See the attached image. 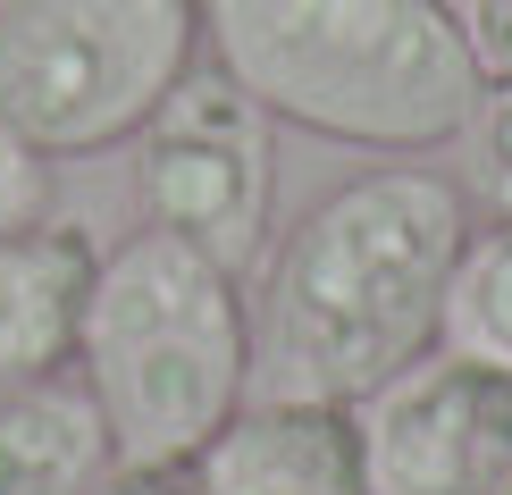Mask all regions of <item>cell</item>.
Returning a JSON list of instances; mask_svg holds the SVG:
<instances>
[{
  "mask_svg": "<svg viewBox=\"0 0 512 495\" xmlns=\"http://www.w3.org/2000/svg\"><path fill=\"white\" fill-rule=\"evenodd\" d=\"M471 126L487 152V202H496V219H512V84H487Z\"/></svg>",
  "mask_w": 512,
  "mask_h": 495,
  "instance_id": "7c38bea8",
  "label": "cell"
},
{
  "mask_svg": "<svg viewBox=\"0 0 512 495\" xmlns=\"http://www.w3.org/2000/svg\"><path fill=\"white\" fill-rule=\"evenodd\" d=\"M93 495H194V470L185 462H110V479Z\"/></svg>",
  "mask_w": 512,
  "mask_h": 495,
  "instance_id": "5bb4252c",
  "label": "cell"
},
{
  "mask_svg": "<svg viewBox=\"0 0 512 495\" xmlns=\"http://www.w3.org/2000/svg\"><path fill=\"white\" fill-rule=\"evenodd\" d=\"M118 445L84 378H26L0 386V495H93Z\"/></svg>",
  "mask_w": 512,
  "mask_h": 495,
  "instance_id": "9c48e42d",
  "label": "cell"
},
{
  "mask_svg": "<svg viewBox=\"0 0 512 495\" xmlns=\"http://www.w3.org/2000/svg\"><path fill=\"white\" fill-rule=\"evenodd\" d=\"M93 277H101V244L76 219H34L0 235V386L76 370Z\"/></svg>",
  "mask_w": 512,
  "mask_h": 495,
  "instance_id": "ba28073f",
  "label": "cell"
},
{
  "mask_svg": "<svg viewBox=\"0 0 512 495\" xmlns=\"http://www.w3.org/2000/svg\"><path fill=\"white\" fill-rule=\"evenodd\" d=\"M471 227V193L412 160L361 168L319 193L269 261L252 395L361 403L420 353H437L445 286Z\"/></svg>",
  "mask_w": 512,
  "mask_h": 495,
  "instance_id": "6da1fadb",
  "label": "cell"
},
{
  "mask_svg": "<svg viewBox=\"0 0 512 495\" xmlns=\"http://www.w3.org/2000/svg\"><path fill=\"white\" fill-rule=\"evenodd\" d=\"M51 219V160L26 152L17 135H0V235Z\"/></svg>",
  "mask_w": 512,
  "mask_h": 495,
  "instance_id": "8fae6325",
  "label": "cell"
},
{
  "mask_svg": "<svg viewBox=\"0 0 512 495\" xmlns=\"http://www.w3.org/2000/svg\"><path fill=\"white\" fill-rule=\"evenodd\" d=\"M0 9H9V0H0Z\"/></svg>",
  "mask_w": 512,
  "mask_h": 495,
  "instance_id": "2e32d148",
  "label": "cell"
},
{
  "mask_svg": "<svg viewBox=\"0 0 512 495\" xmlns=\"http://www.w3.org/2000/svg\"><path fill=\"white\" fill-rule=\"evenodd\" d=\"M462 26H471L479 76H487V84H512V0H471Z\"/></svg>",
  "mask_w": 512,
  "mask_h": 495,
  "instance_id": "4fadbf2b",
  "label": "cell"
},
{
  "mask_svg": "<svg viewBox=\"0 0 512 495\" xmlns=\"http://www.w3.org/2000/svg\"><path fill=\"white\" fill-rule=\"evenodd\" d=\"M202 59V0H9L0 9V135L42 160L135 143Z\"/></svg>",
  "mask_w": 512,
  "mask_h": 495,
  "instance_id": "277c9868",
  "label": "cell"
},
{
  "mask_svg": "<svg viewBox=\"0 0 512 495\" xmlns=\"http://www.w3.org/2000/svg\"><path fill=\"white\" fill-rule=\"evenodd\" d=\"M496 495H512V479H504V487H496Z\"/></svg>",
  "mask_w": 512,
  "mask_h": 495,
  "instance_id": "9a60e30c",
  "label": "cell"
},
{
  "mask_svg": "<svg viewBox=\"0 0 512 495\" xmlns=\"http://www.w3.org/2000/svg\"><path fill=\"white\" fill-rule=\"evenodd\" d=\"M445 353H471L487 370H512V219L471 227L454 261V286H445Z\"/></svg>",
  "mask_w": 512,
  "mask_h": 495,
  "instance_id": "30bf717a",
  "label": "cell"
},
{
  "mask_svg": "<svg viewBox=\"0 0 512 495\" xmlns=\"http://www.w3.org/2000/svg\"><path fill=\"white\" fill-rule=\"evenodd\" d=\"M135 202L143 227L210 252L219 269H252L277 210V118L219 59H194L177 93L135 135Z\"/></svg>",
  "mask_w": 512,
  "mask_h": 495,
  "instance_id": "5b68a950",
  "label": "cell"
},
{
  "mask_svg": "<svg viewBox=\"0 0 512 495\" xmlns=\"http://www.w3.org/2000/svg\"><path fill=\"white\" fill-rule=\"evenodd\" d=\"M370 495H496L512 479V370L420 353L353 403Z\"/></svg>",
  "mask_w": 512,
  "mask_h": 495,
  "instance_id": "8992f818",
  "label": "cell"
},
{
  "mask_svg": "<svg viewBox=\"0 0 512 495\" xmlns=\"http://www.w3.org/2000/svg\"><path fill=\"white\" fill-rule=\"evenodd\" d=\"M202 51L277 126L420 160L479 118V51L454 0H202Z\"/></svg>",
  "mask_w": 512,
  "mask_h": 495,
  "instance_id": "7a4b0ae2",
  "label": "cell"
},
{
  "mask_svg": "<svg viewBox=\"0 0 512 495\" xmlns=\"http://www.w3.org/2000/svg\"><path fill=\"white\" fill-rule=\"evenodd\" d=\"M185 470L194 495H370L353 403L252 395Z\"/></svg>",
  "mask_w": 512,
  "mask_h": 495,
  "instance_id": "52a82bcc",
  "label": "cell"
},
{
  "mask_svg": "<svg viewBox=\"0 0 512 495\" xmlns=\"http://www.w3.org/2000/svg\"><path fill=\"white\" fill-rule=\"evenodd\" d=\"M76 378L101 403L118 462H194L252 403V311L236 269L160 227L101 244Z\"/></svg>",
  "mask_w": 512,
  "mask_h": 495,
  "instance_id": "3957f363",
  "label": "cell"
}]
</instances>
